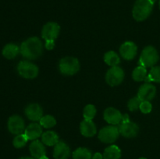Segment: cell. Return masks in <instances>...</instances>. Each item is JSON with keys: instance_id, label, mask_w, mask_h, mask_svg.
Segmentation results:
<instances>
[{"instance_id": "484cf974", "label": "cell", "mask_w": 160, "mask_h": 159, "mask_svg": "<svg viewBox=\"0 0 160 159\" xmlns=\"http://www.w3.org/2000/svg\"><path fill=\"white\" fill-rule=\"evenodd\" d=\"M40 125L45 129H50L56 126V120L52 115H45V116H42L40 119Z\"/></svg>"}, {"instance_id": "277c9868", "label": "cell", "mask_w": 160, "mask_h": 159, "mask_svg": "<svg viewBox=\"0 0 160 159\" xmlns=\"http://www.w3.org/2000/svg\"><path fill=\"white\" fill-rule=\"evenodd\" d=\"M159 56L157 50L153 46H147L142 51L139 59V65L144 67H153L159 61Z\"/></svg>"}, {"instance_id": "2e32d148", "label": "cell", "mask_w": 160, "mask_h": 159, "mask_svg": "<svg viewBox=\"0 0 160 159\" xmlns=\"http://www.w3.org/2000/svg\"><path fill=\"white\" fill-rule=\"evenodd\" d=\"M70 155V147L65 142L59 141L54 146L53 157L55 159H69Z\"/></svg>"}, {"instance_id": "ba28073f", "label": "cell", "mask_w": 160, "mask_h": 159, "mask_svg": "<svg viewBox=\"0 0 160 159\" xmlns=\"http://www.w3.org/2000/svg\"><path fill=\"white\" fill-rule=\"evenodd\" d=\"M60 31V26L55 22L47 23L42 28V37L45 41H55L58 37Z\"/></svg>"}, {"instance_id": "836d02e7", "label": "cell", "mask_w": 160, "mask_h": 159, "mask_svg": "<svg viewBox=\"0 0 160 159\" xmlns=\"http://www.w3.org/2000/svg\"><path fill=\"white\" fill-rule=\"evenodd\" d=\"M139 159H147V158H145V157H140Z\"/></svg>"}, {"instance_id": "7c38bea8", "label": "cell", "mask_w": 160, "mask_h": 159, "mask_svg": "<svg viewBox=\"0 0 160 159\" xmlns=\"http://www.w3.org/2000/svg\"><path fill=\"white\" fill-rule=\"evenodd\" d=\"M103 117L109 124L116 126L121 123L123 115L118 109L114 108H108L105 110Z\"/></svg>"}, {"instance_id": "9c48e42d", "label": "cell", "mask_w": 160, "mask_h": 159, "mask_svg": "<svg viewBox=\"0 0 160 159\" xmlns=\"http://www.w3.org/2000/svg\"><path fill=\"white\" fill-rule=\"evenodd\" d=\"M8 129L12 134H21L25 130L24 120L20 115H12L8 120Z\"/></svg>"}, {"instance_id": "603a6c76", "label": "cell", "mask_w": 160, "mask_h": 159, "mask_svg": "<svg viewBox=\"0 0 160 159\" xmlns=\"http://www.w3.org/2000/svg\"><path fill=\"white\" fill-rule=\"evenodd\" d=\"M92 154L90 150L85 147H79L73 153V159H92Z\"/></svg>"}, {"instance_id": "44dd1931", "label": "cell", "mask_w": 160, "mask_h": 159, "mask_svg": "<svg viewBox=\"0 0 160 159\" xmlns=\"http://www.w3.org/2000/svg\"><path fill=\"white\" fill-rule=\"evenodd\" d=\"M20 51V48L15 44H7L6 46L3 48L2 55L5 58L8 59H14L19 52Z\"/></svg>"}, {"instance_id": "d6986e66", "label": "cell", "mask_w": 160, "mask_h": 159, "mask_svg": "<svg viewBox=\"0 0 160 159\" xmlns=\"http://www.w3.org/2000/svg\"><path fill=\"white\" fill-rule=\"evenodd\" d=\"M42 142L47 146H55L59 142V136L54 131H46L42 133Z\"/></svg>"}, {"instance_id": "7402d4cb", "label": "cell", "mask_w": 160, "mask_h": 159, "mask_svg": "<svg viewBox=\"0 0 160 159\" xmlns=\"http://www.w3.org/2000/svg\"><path fill=\"white\" fill-rule=\"evenodd\" d=\"M104 61L107 65L112 67L118 65V64L120 62V59L117 52L113 51H109L105 54Z\"/></svg>"}, {"instance_id": "5b68a950", "label": "cell", "mask_w": 160, "mask_h": 159, "mask_svg": "<svg viewBox=\"0 0 160 159\" xmlns=\"http://www.w3.org/2000/svg\"><path fill=\"white\" fill-rule=\"evenodd\" d=\"M17 71L25 79H34L38 75V67L29 61H21L17 65Z\"/></svg>"}, {"instance_id": "d6a6232c", "label": "cell", "mask_w": 160, "mask_h": 159, "mask_svg": "<svg viewBox=\"0 0 160 159\" xmlns=\"http://www.w3.org/2000/svg\"><path fill=\"white\" fill-rule=\"evenodd\" d=\"M19 159H34V157H22Z\"/></svg>"}, {"instance_id": "5bb4252c", "label": "cell", "mask_w": 160, "mask_h": 159, "mask_svg": "<svg viewBox=\"0 0 160 159\" xmlns=\"http://www.w3.org/2000/svg\"><path fill=\"white\" fill-rule=\"evenodd\" d=\"M30 152L34 159H48L46 157V150L44 143L35 140L30 144Z\"/></svg>"}, {"instance_id": "f1b7e54d", "label": "cell", "mask_w": 160, "mask_h": 159, "mask_svg": "<svg viewBox=\"0 0 160 159\" xmlns=\"http://www.w3.org/2000/svg\"><path fill=\"white\" fill-rule=\"evenodd\" d=\"M142 103V100L138 98V97H134V98H131L129 101H128V107L131 112H134V111L138 110L140 108V104Z\"/></svg>"}, {"instance_id": "d4e9b609", "label": "cell", "mask_w": 160, "mask_h": 159, "mask_svg": "<svg viewBox=\"0 0 160 159\" xmlns=\"http://www.w3.org/2000/svg\"><path fill=\"white\" fill-rule=\"evenodd\" d=\"M146 82L160 83V66L152 67L149 73L145 80Z\"/></svg>"}, {"instance_id": "9a60e30c", "label": "cell", "mask_w": 160, "mask_h": 159, "mask_svg": "<svg viewBox=\"0 0 160 159\" xmlns=\"http://www.w3.org/2000/svg\"><path fill=\"white\" fill-rule=\"evenodd\" d=\"M25 115L31 121H40L43 116V111L38 104L33 103L28 104L25 108Z\"/></svg>"}, {"instance_id": "ac0fdd59", "label": "cell", "mask_w": 160, "mask_h": 159, "mask_svg": "<svg viewBox=\"0 0 160 159\" xmlns=\"http://www.w3.org/2000/svg\"><path fill=\"white\" fill-rule=\"evenodd\" d=\"M81 133L85 137H92L96 134L97 129L92 120L84 119L80 126Z\"/></svg>"}, {"instance_id": "3957f363", "label": "cell", "mask_w": 160, "mask_h": 159, "mask_svg": "<svg viewBox=\"0 0 160 159\" xmlns=\"http://www.w3.org/2000/svg\"><path fill=\"white\" fill-rule=\"evenodd\" d=\"M59 71L66 76H72L80 70V62L77 58L68 57L62 58L59 63Z\"/></svg>"}, {"instance_id": "4dcf8cb0", "label": "cell", "mask_w": 160, "mask_h": 159, "mask_svg": "<svg viewBox=\"0 0 160 159\" xmlns=\"http://www.w3.org/2000/svg\"><path fill=\"white\" fill-rule=\"evenodd\" d=\"M45 48L48 50L52 49L55 47V41H45Z\"/></svg>"}, {"instance_id": "6da1fadb", "label": "cell", "mask_w": 160, "mask_h": 159, "mask_svg": "<svg viewBox=\"0 0 160 159\" xmlns=\"http://www.w3.org/2000/svg\"><path fill=\"white\" fill-rule=\"evenodd\" d=\"M20 53L28 59H36L40 57L43 52V44L37 37L27 39L20 45Z\"/></svg>"}, {"instance_id": "4316f807", "label": "cell", "mask_w": 160, "mask_h": 159, "mask_svg": "<svg viewBox=\"0 0 160 159\" xmlns=\"http://www.w3.org/2000/svg\"><path fill=\"white\" fill-rule=\"evenodd\" d=\"M96 115V108L93 104H88L83 111V116L84 119L92 120Z\"/></svg>"}, {"instance_id": "52a82bcc", "label": "cell", "mask_w": 160, "mask_h": 159, "mask_svg": "<svg viewBox=\"0 0 160 159\" xmlns=\"http://www.w3.org/2000/svg\"><path fill=\"white\" fill-rule=\"evenodd\" d=\"M124 79V72L123 69L117 66H112L107 71L106 75V80L109 86L115 87L121 84Z\"/></svg>"}, {"instance_id": "ffe728a7", "label": "cell", "mask_w": 160, "mask_h": 159, "mask_svg": "<svg viewBox=\"0 0 160 159\" xmlns=\"http://www.w3.org/2000/svg\"><path fill=\"white\" fill-rule=\"evenodd\" d=\"M121 151L117 145H111L106 148L103 153V159H120Z\"/></svg>"}, {"instance_id": "8fae6325", "label": "cell", "mask_w": 160, "mask_h": 159, "mask_svg": "<svg viewBox=\"0 0 160 159\" xmlns=\"http://www.w3.org/2000/svg\"><path fill=\"white\" fill-rule=\"evenodd\" d=\"M138 47L132 41H126L120 48V53L122 57L126 60H132L137 55Z\"/></svg>"}, {"instance_id": "8992f818", "label": "cell", "mask_w": 160, "mask_h": 159, "mask_svg": "<svg viewBox=\"0 0 160 159\" xmlns=\"http://www.w3.org/2000/svg\"><path fill=\"white\" fill-rule=\"evenodd\" d=\"M120 131L116 126H110L103 127L98 132V139L102 143H112L118 139Z\"/></svg>"}, {"instance_id": "1f68e13d", "label": "cell", "mask_w": 160, "mask_h": 159, "mask_svg": "<svg viewBox=\"0 0 160 159\" xmlns=\"http://www.w3.org/2000/svg\"><path fill=\"white\" fill-rule=\"evenodd\" d=\"M92 159H103V154H100V153L97 152L92 156Z\"/></svg>"}, {"instance_id": "30bf717a", "label": "cell", "mask_w": 160, "mask_h": 159, "mask_svg": "<svg viewBox=\"0 0 160 159\" xmlns=\"http://www.w3.org/2000/svg\"><path fill=\"white\" fill-rule=\"evenodd\" d=\"M120 133L127 138H133L138 134L139 127L136 123L131 121L121 123L118 127Z\"/></svg>"}, {"instance_id": "7a4b0ae2", "label": "cell", "mask_w": 160, "mask_h": 159, "mask_svg": "<svg viewBox=\"0 0 160 159\" xmlns=\"http://www.w3.org/2000/svg\"><path fill=\"white\" fill-rule=\"evenodd\" d=\"M156 0H137L132 9L133 17L137 21L146 20L152 12Z\"/></svg>"}, {"instance_id": "cb8c5ba5", "label": "cell", "mask_w": 160, "mask_h": 159, "mask_svg": "<svg viewBox=\"0 0 160 159\" xmlns=\"http://www.w3.org/2000/svg\"><path fill=\"white\" fill-rule=\"evenodd\" d=\"M147 76V70L146 67H144L142 65H138L134 70L132 73V77L137 82L145 80Z\"/></svg>"}, {"instance_id": "e575fe53", "label": "cell", "mask_w": 160, "mask_h": 159, "mask_svg": "<svg viewBox=\"0 0 160 159\" xmlns=\"http://www.w3.org/2000/svg\"><path fill=\"white\" fill-rule=\"evenodd\" d=\"M159 9H160V0H159Z\"/></svg>"}, {"instance_id": "e0dca14e", "label": "cell", "mask_w": 160, "mask_h": 159, "mask_svg": "<svg viewBox=\"0 0 160 159\" xmlns=\"http://www.w3.org/2000/svg\"><path fill=\"white\" fill-rule=\"evenodd\" d=\"M24 134L28 137V140H35L38 137H42V126L37 123H31L25 129Z\"/></svg>"}, {"instance_id": "83f0119b", "label": "cell", "mask_w": 160, "mask_h": 159, "mask_svg": "<svg viewBox=\"0 0 160 159\" xmlns=\"http://www.w3.org/2000/svg\"><path fill=\"white\" fill-rule=\"evenodd\" d=\"M28 141V137L24 133H21L15 137L12 141V144L16 148H21L26 145L27 142Z\"/></svg>"}, {"instance_id": "f546056e", "label": "cell", "mask_w": 160, "mask_h": 159, "mask_svg": "<svg viewBox=\"0 0 160 159\" xmlns=\"http://www.w3.org/2000/svg\"><path fill=\"white\" fill-rule=\"evenodd\" d=\"M140 110L142 113L144 114H148L150 113L152 110V105L151 102L148 101H142L140 104Z\"/></svg>"}, {"instance_id": "4fadbf2b", "label": "cell", "mask_w": 160, "mask_h": 159, "mask_svg": "<svg viewBox=\"0 0 160 159\" xmlns=\"http://www.w3.org/2000/svg\"><path fill=\"white\" fill-rule=\"evenodd\" d=\"M156 94V88L154 85L148 83L143 84L140 87L138 93V97L142 100V101H150L155 98Z\"/></svg>"}]
</instances>
